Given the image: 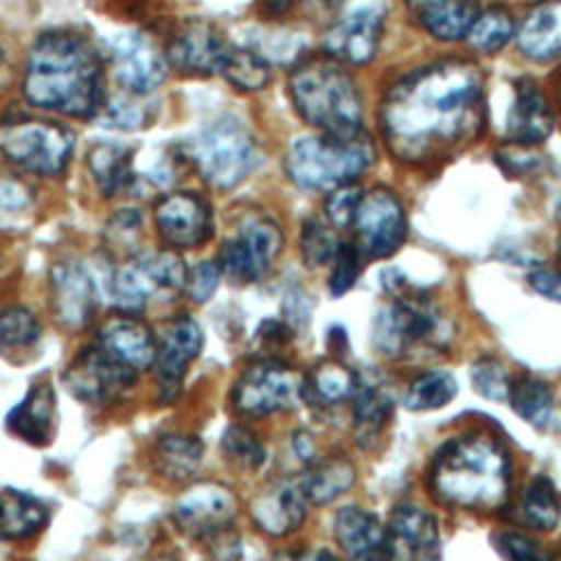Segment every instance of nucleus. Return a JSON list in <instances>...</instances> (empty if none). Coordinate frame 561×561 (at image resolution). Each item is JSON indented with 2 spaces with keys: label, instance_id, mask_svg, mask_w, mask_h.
I'll list each match as a JSON object with an SVG mask.
<instances>
[{
  "label": "nucleus",
  "instance_id": "f257e3e1",
  "mask_svg": "<svg viewBox=\"0 0 561 561\" xmlns=\"http://www.w3.org/2000/svg\"><path fill=\"white\" fill-rule=\"evenodd\" d=\"M484 125V75L471 61L449 59L397 81L383 99L381 127L403 162L447 158Z\"/></svg>",
  "mask_w": 561,
  "mask_h": 561
},
{
  "label": "nucleus",
  "instance_id": "f03ea898",
  "mask_svg": "<svg viewBox=\"0 0 561 561\" xmlns=\"http://www.w3.org/2000/svg\"><path fill=\"white\" fill-rule=\"evenodd\" d=\"M24 94L33 105L59 114H96L105 99L101 59L92 44L68 31L37 37L28 53Z\"/></svg>",
  "mask_w": 561,
  "mask_h": 561
},
{
  "label": "nucleus",
  "instance_id": "7ed1b4c3",
  "mask_svg": "<svg viewBox=\"0 0 561 561\" xmlns=\"http://www.w3.org/2000/svg\"><path fill=\"white\" fill-rule=\"evenodd\" d=\"M511 462L504 447L480 434L447 440L430 465L432 493L451 506L493 511L508 493Z\"/></svg>",
  "mask_w": 561,
  "mask_h": 561
},
{
  "label": "nucleus",
  "instance_id": "20e7f679",
  "mask_svg": "<svg viewBox=\"0 0 561 561\" xmlns=\"http://www.w3.org/2000/svg\"><path fill=\"white\" fill-rule=\"evenodd\" d=\"M289 94L298 114L322 134L362 131V96L351 75L333 57H311L289 75Z\"/></svg>",
  "mask_w": 561,
  "mask_h": 561
},
{
  "label": "nucleus",
  "instance_id": "39448f33",
  "mask_svg": "<svg viewBox=\"0 0 561 561\" xmlns=\"http://www.w3.org/2000/svg\"><path fill=\"white\" fill-rule=\"evenodd\" d=\"M449 335V318L440 305L421 291H412L405 283L392 291V300L373 320V342L390 357L438 351Z\"/></svg>",
  "mask_w": 561,
  "mask_h": 561
},
{
  "label": "nucleus",
  "instance_id": "423d86ee",
  "mask_svg": "<svg viewBox=\"0 0 561 561\" xmlns=\"http://www.w3.org/2000/svg\"><path fill=\"white\" fill-rule=\"evenodd\" d=\"M375 158L373 140L364 131L348 136L320 134L294 140L287 151V175L302 188H337L362 175Z\"/></svg>",
  "mask_w": 561,
  "mask_h": 561
},
{
  "label": "nucleus",
  "instance_id": "0eeeda50",
  "mask_svg": "<svg viewBox=\"0 0 561 561\" xmlns=\"http://www.w3.org/2000/svg\"><path fill=\"white\" fill-rule=\"evenodd\" d=\"M193 162L213 188L228 191L256 164V142L241 121L221 116L208 123L193 142Z\"/></svg>",
  "mask_w": 561,
  "mask_h": 561
},
{
  "label": "nucleus",
  "instance_id": "6e6552de",
  "mask_svg": "<svg viewBox=\"0 0 561 561\" xmlns=\"http://www.w3.org/2000/svg\"><path fill=\"white\" fill-rule=\"evenodd\" d=\"M186 265L173 248L149 250L127 261L112 278V294L125 313H138L151 298H171L186 285Z\"/></svg>",
  "mask_w": 561,
  "mask_h": 561
},
{
  "label": "nucleus",
  "instance_id": "1a4fd4ad",
  "mask_svg": "<svg viewBox=\"0 0 561 561\" xmlns=\"http://www.w3.org/2000/svg\"><path fill=\"white\" fill-rule=\"evenodd\" d=\"M72 145L75 136L66 127L46 121H20L0 131V149L7 160L37 175L61 173L70 160Z\"/></svg>",
  "mask_w": 561,
  "mask_h": 561
},
{
  "label": "nucleus",
  "instance_id": "9d476101",
  "mask_svg": "<svg viewBox=\"0 0 561 561\" xmlns=\"http://www.w3.org/2000/svg\"><path fill=\"white\" fill-rule=\"evenodd\" d=\"M280 248V226L265 215H252L239 226L232 239L224 241L217 265L228 278L252 283L265 274Z\"/></svg>",
  "mask_w": 561,
  "mask_h": 561
},
{
  "label": "nucleus",
  "instance_id": "9b49d317",
  "mask_svg": "<svg viewBox=\"0 0 561 561\" xmlns=\"http://www.w3.org/2000/svg\"><path fill=\"white\" fill-rule=\"evenodd\" d=\"M138 373L118 362L96 342L81 348L64 370L66 388L85 403H114L134 388Z\"/></svg>",
  "mask_w": 561,
  "mask_h": 561
},
{
  "label": "nucleus",
  "instance_id": "f8f14e48",
  "mask_svg": "<svg viewBox=\"0 0 561 561\" xmlns=\"http://www.w3.org/2000/svg\"><path fill=\"white\" fill-rule=\"evenodd\" d=\"M351 228H355V248L362 256L388 259L405 239L403 206L388 188L362 193Z\"/></svg>",
  "mask_w": 561,
  "mask_h": 561
},
{
  "label": "nucleus",
  "instance_id": "ddd939ff",
  "mask_svg": "<svg viewBox=\"0 0 561 561\" xmlns=\"http://www.w3.org/2000/svg\"><path fill=\"white\" fill-rule=\"evenodd\" d=\"M302 397V379L276 359L248 366L232 388V403L243 414H272L289 410Z\"/></svg>",
  "mask_w": 561,
  "mask_h": 561
},
{
  "label": "nucleus",
  "instance_id": "4468645a",
  "mask_svg": "<svg viewBox=\"0 0 561 561\" xmlns=\"http://www.w3.org/2000/svg\"><path fill=\"white\" fill-rule=\"evenodd\" d=\"M386 20L383 0H353L344 7L324 37L329 57L355 66L368 64L379 46Z\"/></svg>",
  "mask_w": 561,
  "mask_h": 561
},
{
  "label": "nucleus",
  "instance_id": "2eb2a0df",
  "mask_svg": "<svg viewBox=\"0 0 561 561\" xmlns=\"http://www.w3.org/2000/svg\"><path fill=\"white\" fill-rule=\"evenodd\" d=\"M204 335L199 324L182 313L167 320L156 335V381L160 388V399L164 403L180 394L188 364L199 355Z\"/></svg>",
  "mask_w": 561,
  "mask_h": 561
},
{
  "label": "nucleus",
  "instance_id": "dca6fc26",
  "mask_svg": "<svg viewBox=\"0 0 561 561\" xmlns=\"http://www.w3.org/2000/svg\"><path fill=\"white\" fill-rule=\"evenodd\" d=\"M381 561H438V526L432 513L414 504L392 511L383 533Z\"/></svg>",
  "mask_w": 561,
  "mask_h": 561
},
{
  "label": "nucleus",
  "instance_id": "f3484780",
  "mask_svg": "<svg viewBox=\"0 0 561 561\" xmlns=\"http://www.w3.org/2000/svg\"><path fill=\"white\" fill-rule=\"evenodd\" d=\"M153 219L167 245L195 248L213 234V213L204 197L191 191H175L158 199Z\"/></svg>",
  "mask_w": 561,
  "mask_h": 561
},
{
  "label": "nucleus",
  "instance_id": "a211bd4d",
  "mask_svg": "<svg viewBox=\"0 0 561 561\" xmlns=\"http://www.w3.org/2000/svg\"><path fill=\"white\" fill-rule=\"evenodd\" d=\"M237 515V497L219 482H197L175 502V524L191 537H213L228 530Z\"/></svg>",
  "mask_w": 561,
  "mask_h": 561
},
{
  "label": "nucleus",
  "instance_id": "6ab92c4d",
  "mask_svg": "<svg viewBox=\"0 0 561 561\" xmlns=\"http://www.w3.org/2000/svg\"><path fill=\"white\" fill-rule=\"evenodd\" d=\"M112 64L118 81L131 94H149L167 77V57L142 33H121L112 42Z\"/></svg>",
  "mask_w": 561,
  "mask_h": 561
},
{
  "label": "nucleus",
  "instance_id": "aec40b11",
  "mask_svg": "<svg viewBox=\"0 0 561 561\" xmlns=\"http://www.w3.org/2000/svg\"><path fill=\"white\" fill-rule=\"evenodd\" d=\"M230 44L221 37L215 24L188 18L171 35L167 59L188 75L219 72Z\"/></svg>",
  "mask_w": 561,
  "mask_h": 561
},
{
  "label": "nucleus",
  "instance_id": "412c9836",
  "mask_svg": "<svg viewBox=\"0 0 561 561\" xmlns=\"http://www.w3.org/2000/svg\"><path fill=\"white\" fill-rule=\"evenodd\" d=\"M50 305L64 327H83L96 305V287L88 270L75 261L50 267Z\"/></svg>",
  "mask_w": 561,
  "mask_h": 561
},
{
  "label": "nucleus",
  "instance_id": "4be33fe9",
  "mask_svg": "<svg viewBox=\"0 0 561 561\" xmlns=\"http://www.w3.org/2000/svg\"><path fill=\"white\" fill-rule=\"evenodd\" d=\"M96 344L136 373L151 368L156 359V333L136 313L110 316L99 329Z\"/></svg>",
  "mask_w": 561,
  "mask_h": 561
},
{
  "label": "nucleus",
  "instance_id": "5701e85b",
  "mask_svg": "<svg viewBox=\"0 0 561 561\" xmlns=\"http://www.w3.org/2000/svg\"><path fill=\"white\" fill-rule=\"evenodd\" d=\"M307 504L309 500L298 480H278L259 491L250 513L263 533L280 537L300 528L307 517Z\"/></svg>",
  "mask_w": 561,
  "mask_h": 561
},
{
  "label": "nucleus",
  "instance_id": "b1692460",
  "mask_svg": "<svg viewBox=\"0 0 561 561\" xmlns=\"http://www.w3.org/2000/svg\"><path fill=\"white\" fill-rule=\"evenodd\" d=\"M554 114L548 99L533 79H519L515 85V101L506 116V134L515 145H537L550 136Z\"/></svg>",
  "mask_w": 561,
  "mask_h": 561
},
{
  "label": "nucleus",
  "instance_id": "393cba45",
  "mask_svg": "<svg viewBox=\"0 0 561 561\" xmlns=\"http://www.w3.org/2000/svg\"><path fill=\"white\" fill-rule=\"evenodd\" d=\"M55 388L37 381L7 414V430L28 445H48L55 434Z\"/></svg>",
  "mask_w": 561,
  "mask_h": 561
},
{
  "label": "nucleus",
  "instance_id": "a878e982",
  "mask_svg": "<svg viewBox=\"0 0 561 561\" xmlns=\"http://www.w3.org/2000/svg\"><path fill=\"white\" fill-rule=\"evenodd\" d=\"M517 44L524 55L537 61L561 57V0L537 4L517 31Z\"/></svg>",
  "mask_w": 561,
  "mask_h": 561
},
{
  "label": "nucleus",
  "instance_id": "bb28decb",
  "mask_svg": "<svg viewBox=\"0 0 561 561\" xmlns=\"http://www.w3.org/2000/svg\"><path fill=\"white\" fill-rule=\"evenodd\" d=\"M333 533L340 548L353 559H357L375 557L381 552L386 528L370 511L359 506H344L335 513Z\"/></svg>",
  "mask_w": 561,
  "mask_h": 561
},
{
  "label": "nucleus",
  "instance_id": "cd10ccee",
  "mask_svg": "<svg viewBox=\"0 0 561 561\" xmlns=\"http://www.w3.org/2000/svg\"><path fill=\"white\" fill-rule=\"evenodd\" d=\"M48 522V508L26 491L0 489V539L18 541L33 537Z\"/></svg>",
  "mask_w": 561,
  "mask_h": 561
},
{
  "label": "nucleus",
  "instance_id": "c85d7f7f",
  "mask_svg": "<svg viewBox=\"0 0 561 561\" xmlns=\"http://www.w3.org/2000/svg\"><path fill=\"white\" fill-rule=\"evenodd\" d=\"M478 13L480 0H421L419 4V22L445 42L465 37Z\"/></svg>",
  "mask_w": 561,
  "mask_h": 561
},
{
  "label": "nucleus",
  "instance_id": "c756f323",
  "mask_svg": "<svg viewBox=\"0 0 561 561\" xmlns=\"http://www.w3.org/2000/svg\"><path fill=\"white\" fill-rule=\"evenodd\" d=\"M311 504H329L355 482V465L344 456H329L313 462L298 480Z\"/></svg>",
  "mask_w": 561,
  "mask_h": 561
},
{
  "label": "nucleus",
  "instance_id": "7c9ffc66",
  "mask_svg": "<svg viewBox=\"0 0 561 561\" xmlns=\"http://www.w3.org/2000/svg\"><path fill=\"white\" fill-rule=\"evenodd\" d=\"M357 375L340 362H322L302 379V399L313 405H335L355 397Z\"/></svg>",
  "mask_w": 561,
  "mask_h": 561
},
{
  "label": "nucleus",
  "instance_id": "2f4dec72",
  "mask_svg": "<svg viewBox=\"0 0 561 561\" xmlns=\"http://www.w3.org/2000/svg\"><path fill=\"white\" fill-rule=\"evenodd\" d=\"M204 443L193 434H164L153 445V465L167 480L193 476L202 462Z\"/></svg>",
  "mask_w": 561,
  "mask_h": 561
},
{
  "label": "nucleus",
  "instance_id": "473e14b6",
  "mask_svg": "<svg viewBox=\"0 0 561 561\" xmlns=\"http://www.w3.org/2000/svg\"><path fill=\"white\" fill-rule=\"evenodd\" d=\"M88 167L103 195H114L131 180V151L121 145L101 142L92 147Z\"/></svg>",
  "mask_w": 561,
  "mask_h": 561
},
{
  "label": "nucleus",
  "instance_id": "72a5a7b5",
  "mask_svg": "<svg viewBox=\"0 0 561 561\" xmlns=\"http://www.w3.org/2000/svg\"><path fill=\"white\" fill-rule=\"evenodd\" d=\"M508 401L526 423L543 427L552 414L554 394L546 381L530 375H522L517 379H511Z\"/></svg>",
  "mask_w": 561,
  "mask_h": 561
},
{
  "label": "nucleus",
  "instance_id": "f704fd0d",
  "mask_svg": "<svg viewBox=\"0 0 561 561\" xmlns=\"http://www.w3.org/2000/svg\"><path fill=\"white\" fill-rule=\"evenodd\" d=\"M392 412V403L386 397L383 390L373 388V386H359L355 392V436L357 443L368 445V440H375L383 425L388 423Z\"/></svg>",
  "mask_w": 561,
  "mask_h": 561
},
{
  "label": "nucleus",
  "instance_id": "c9c22d12",
  "mask_svg": "<svg viewBox=\"0 0 561 561\" xmlns=\"http://www.w3.org/2000/svg\"><path fill=\"white\" fill-rule=\"evenodd\" d=\"M219 72L239 90L254 92L270 81V64L252 48L230 46Z\"/></svg>",
  "mask_w": 561,
  "mask_h": 561
},
{
  "label": "nucleus",
  "instance_id": "e433bc0d",
  "mask_svg": "<svg viewBox=\"0 0 561 561\" xmlns=\"http://www.w3.org/2000/svg\"><path fill=\"white\" fill-rule=\"evenodd\" d=\"M458 392V383L451 373L447 370H427L419 375L408 392H405V408L414 412L438 410L447 405Z\"/></svg>",
  "mask_w": 561,
  "mask_h": 561
},
{
  "label": "nucleus",
  "instance_id": "4c0bfd02",
  "mask_svg": "<svg viewBox=\"0 0 561 561\" xmlns=\"http://www.w3.org/2000/svg\"><path fill=\"white\" fill-rule=\"evenodd\" d=\"M513 31H515V22L511 13L504 7H491L478 13L467 37L473 50L482 55H493L506 46V42L513 37Z\"/></svg>",
  "mask_w": 561,
  "mask_h": 561
},
{
  "label": "nucleus",
  "instance_id": "58836bf2",
  "mask_svg": "<svg viewBox=\"0 0 561 561\" xmlns=\"http://www.w3.org/2000/svg\"><path fill=\"white\" fill-rule=\"evenodd\" d=\"M524 515L530 526L550 530L561 517V495L546 476H535L524 493Z\"/></svg>",
  "mask_w": 561,
  "mask_h": 561
},
{
  "label": "nucleus",
  "instance_id": "ea45409f",
  "mask_svg": "<svg viewBox=\"0 0 561 561\" xmlns=\"http://www.w3.org/2000/svg\"><path fill=\"white\" fill-rule=\"evenodd\" d=\"M221 451L226 460L243 471H254L265 460V447L259 436L243 425H230L221 436Z\"/></svg>",
  "mask_w": 561,
  "mask_h": 561
},
{
  "label": "nucleus",
  "instance_id": "a19ab883",
  "mask_svg": "<svg viewBox=\"0 0 561 561\" xmlns=\"http://www.w3.org/2000/svg\"><path fill=\"white\" fill-rule=\"evenodd\" d=\"M42 327L35 313L22 305H9L0 309V346L2 348H28L39 340Z\"/></svg>",
  "mask_w": 561,
  "mask_h": 561
},
{
  "label": "nucleus",
  "instance_id": "79ce46f5",
  "mask_svg": "<svg viewBox=\"0 0 561 561\" xmlns=\"http://www.w3.org/2000/svg\"><path fill=\"white\" fill-rule=\"evenodd\" d=\"M300 245H302L305 263H309L311 267H318V265H324V263L333 261V256L340 248V241L335 239L333 230L324 221H320L316 217H309L302 224Z\"/></svg>",
  "mask_w": 561,
  "mask_h": 561
},
{
  "label": "nucleus",
  "instance_id": "37998d69",
  "mask_svg": "<svg viewBox=\"0 0 561 561\" xmlns=\"http://www.w3.org/2000/svg\"><path fill=\"white\" fill-rule=\"evenodd\" d=\"M471 381L476 392L486 399H493V401L508 399L511 377L504 364L495 357H480L471 368Z\"/></svg>",
  "mask_w": 561,
  "mask_h": 561
},
{
  "label": "nucleus",
  "instance_id": "c03bdc74",
  "mask_svg": "<svg viewBox=\"0 0 561 561\" xmlns=\"http://www.w3.org/2000/svg\"><path fill=\"white\" fill-rule=\"evenodd\" d=\"M331 263H333V270L329 276V287H331L333 296H342L355 285V280L362 272V265H359L362 254L355 248V243H340Z\"/></svg>",
  "mask_w": 561,
  "mask_h": 561
},
{
  "label": "nucleus",
  "instance_id": "a18cd8bd",
  "mask_svg": "<svg viewBox=\"0 0 561 561\" xmlns=\"http://www.w3.org/2000/svg\"><path fill=\"white\" fill-rule=\"evenodd\" d=\"M497 550L506 561H557L550 550L522 533H500Z\"/></svg>",
  "mask_w": 561,
  "mask_h": 561
},
{
  "label": "nucleus",
  "instance_id": "49530a36",
  "mask_svg": "<svg viewBox=\"0 0 561 561\" xmlns=\"http://www.w3.org/2000/svg\"><path fill=\"white\" fill-rule=\"evenodd\" d=\"M359 197H362V188L355 186L353 182L333 188L331 195L327 197V206H324L329 221L337 228H351Z\"/></svg>",
  "mask_w": 561,
  "mask_h": 561
},
{
  "label": "nucleus",
  "instance_id": "de8ad7c7",
  "mask_svg": "<svg viewBox=\"0 0 561 561\" xmlns=\"http://www.w3.org/2000/svg\"><path fill=\"white\" fill-rule=\"evenodd\" d=\"M103 110H105L103 121L110 127L134 129L145 121V105H140L129 96H116L110 103H103Z\"/></svg>",
  "mask_w": 561,
  "mask_h": 561
},
{
  "label": "nucleus",
  "instance_id": "09e8293b",
  "mask_svg": "<svg viewBox=\"0 0 561 561\" xmlns=\"http://www.w3.org/2000/svg\"><path fill=\"white\" fill-rule=\"evenodd\" d=\"M219 276H221V270L217 263L213 261H202L197 263L188 274H186V285L184 289L188 291V296L195 300V302H204L213 296V291L217 289L219 285Z\"/></svg>",
  "mask_w": 561,
  "mask_h": 561
},
{
  "label": "nucleus",
  "instance_id": "8fccbe9b",
  "mask_svg": "<svg viewBox=\"0 0 561 561\" xmlns=\"http://www.w3.org/2000/svg\"><path fill=\"white\" fill-rule=\"evenodd\" d=\"M528 280H530V287H533L537 294H541V296H546V298H550V300L561 302V272H559V270L539 267V270H535V272L528 276Z\"/></svg>",
  "mask_w": 561,
  "mask_h": 561
},
{
  "label": "nucleus",
  "instance_id": "3c124183",
  "mask_svg": "<svg viewBox=\"0 0 561 561\" xmlns=\"http://www.w3.org/2000/svg\"><path fill=\"white\" fill-rule=\"evenodd\" d=\"M210 539H213V546H210L208 561H239L241 559L239 539L234 535H230L228 530H221V533L213 535Z\"/></svg>",
  "mask_w": 561,
  "mask_h": 561
},
{
  "label": "nucleus",
  "instance_id": "603ef678",
  "mask_svg": "<svg viewBox=\"0 0 561 561\" xmlns=\"http://www.w3.org/2000/svg\"><path fill=\"white\" fill-rule=\"evenodd\" d=\"M28 204V195L13 182H0V210L15 213Z\"/></svg>",
  "mask_w": 561,
  "mask_h": 561
},
{
  "label": "nucleus",
  "instance_id": "864d4df0",
  "mask_svg": "<svg viewBox=\"0 0 561 561\" xmlns=\"http://www.w3.org/2000/svg\"><path fill=\"white\" fill-rule=\"evenodd\" d=\"M294 445H296V449H298V454H300L302 460H311V458H313V443H311V436H309V434H305V432L296 434Z\"/></svg>",
  "mask_w": 561,
  "mask_h": 561
},
{
  "label": "nucleus",
  "instance_id": "5fc2aeb1",
  "mask_svg": "<svg viewBox=\"0 0 561 561\" xmlns=\"http://www.w3.org/2000/svg\"><path fill=\"white\" fill-rule=\"evenodd\" d=\"M263 4H265V9L272 11V13H283V11H287V7L291 4V0H263Z\"/></svg>",
  "mask_w": 561,
  "mask_h": 561
},
{
  "label": "nucleus",
  "instance_id": "6e6d98bb",
  "mask_svg": "<svg viewBox=\"0 0 561 561\" xmlns=\"http://www.w3.org/2000/svg\"><path fill=\"white\" fill-rule=\"evenodd\" d=\"M2 77H4V64H2V55H0V85H2Z\"/></svg>",
  "mask_w": 561,
  "mask_h": 561
},
{
  "label": "nucleus",
  "instance_id": "4d7b16f0",
  "mask_svg": "<svg viewBox=\"0 0 561 561\" xmlns=\"http://www.w3.org/2000/svg\"><path fill=\"white\" fill-rule=\"evenodd\" d=\"M355 561H375V557H357Z\"/></svg>",
  "mask_w": 561,
  "mask_h": 561
},
{
  "label": "nucleus",
  "instance_id": "13d9d810",
  "mask_svg": "<svg viewBox=\"0 0 561 561\" xmlns=\"http://www.w3.org/2000/svg\"><path fill=\"white\" fill-rule=\"evenodd\" d=\"M557 217H559V221H561V204H559V208H557Z\"/></svg>",
  "mask_w": 561,
  "mask_h": 561
},
{
  "label": "nucleus",
  "instance_id": "bf43d9fd",
  "mask_svg": "<svg viewBox=\"0 0 561 561\" xmlns=\"http://www.w3.org/2000/svg\"><path fill=\"white\" fill-rule=\"evenodd\" d=\"M559 261H561V237H559Z\"/></svg>",
  "mask_w": 561,
  "mask_h": 561
}]
</instances>
